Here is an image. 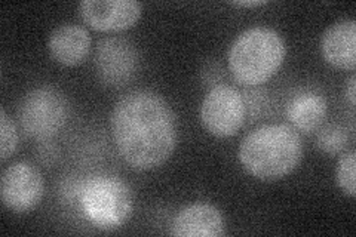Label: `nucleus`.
<instances>
[{
    "label": "nucleus",
    "instance_id": "nucleus-12",
    "mask_svg": "<svg viewBox=\"0 0 356 237\" xmlns=\"http://www.w3.org/2000/svg\"><path fill=\"white\" fill-rule=\"evenodd\" d=\"M91 35L77 24H63L55 28L48 39V51L52 58L67 67L79 65L91 51Z\"/></svg>",
    "mask_w": 356,
    "mask_h": 237
},
{
    "label": "nucleus",
    "instance_id": "nucleus-15",
    "mask_svg": "<svg viewBox=\"0 0 356 237\" xmlns=\"http://www.w3.org/2000/svg\"><path fill=\"white\" fill-rule=\"evenodd\" d=\"M356 154L355 150L343 152L337 165V183L344 195L349 197L356 196Z\"/></svg>",
    "mask_w": 356,
    "mask_h": 237
},
{
    "label": "nucleus",
    "instance_id": "nucleus-2",
    "mask_svg": "<svg viewBox=\"0 0 356 237\" xmlns=\"http://www.w3.org/2000/svg\"><path fill=\"white\" fill-rule=\"evenodd\" d=\"M302 157V138L288 125H264L254 129L239 145L243 169L261 181H277L289 175Z\"/></svg>",
    "mask_w": 356,
    "mask_h": 237
},
{
    "label": "nucleus",
    "instance_id": "nucleus-6",
    "mask_svg": "<svg viewBox=\"0 0 356 237\" xmlns=\"http://www.w3.org/2000/svg\"><path fill=\"white\" fill-rule=\"evenodd\" d=\"M247 106L238 89L229 85H214L200 104L199 117L204 128L214 137L229 138L242 128Z\"/></svg>",
    "mask_w": 356,
    "mask_h": 237
},
{
    "label": "nucleus",
    "instance_id": "nucleus-1",
    "mask_svg": "<svg viewBox=\"0 0 356 237\" xmlns=\"http://www.w3.org/2000/svg\"><path fill=\"white\" fill-rule=\"evenodd\" d=\"M115 145L132 169L152 171L170 159L177 144L175 116L166 101L153 91H132L111 113Z\"/></svg>",
    "mask_w": 356,
    "mask_h": 237
},
{
    "label": "nucleus",
    "instance_id": "nucleus-4",
    "mask_svg": "<svg viewBox=\"0 0 356 237\" xmlns=\"http://www.w3.org/2000/svg\"><path fill=\"white\" fill-rule=\"evenodd\" d=\"M79 206L95 229L113 231L132 215L134 196L127 183L118 177L95 175L79 188Z\"/></svg>",
    "mask_w": 356,
    "mask_h": 237
},
{
    "label": "nucleus",
    "instance_id": "nucleus-9",
    "mask_svg": "<svg viewBox=\"0 0 356 237\" xmlns=\"http://www.w3.org/2000/svg\"><path fill=\"white\" fill-rule=\"evenodd\" d=\"M79 15L99 31H122L141 17V5L136 0H83L79 3Z\"/></svg>",
    "mask_w": 356,
    "mask_h": 237
},
{
    "label": "nucleus",
    "instance_id": "nucleus-16",
    "mask_svg": "<svg viewBox=\"0 0 356 237\" xmlns=\"http://www.w3.org/2000/svg\"><path fill=\"white\" fill-rule=\"evenodd\" d=\"M18 147V131L5 108L0 110V159L8 161Z\"/></svg>",
    "mask_w": 356,
    "mask_h": 237
},
{
    "label": "nucleus",
    "instance_id": "nucleus-17",
    "mask_svg": "<svg viewBox=\"0 0 356 237\" xmlns=\"http://www.w3.org/2000/svg\"><path fill=\"white\" fill-rule=\"evenodd\" d=\"M346 97L349 99V103L352 107H355L356 104V76L352 74L349 82H348V86H346Z\"/></svg>",
    "mask_w": 356,
    "mask_h": 237
},
{
    "label": "nucleus",
    "instance_id": "nucleus-8",
    "mask_svg": "<svg viewBox=\"0 0 356 237\" xmlns=\"http://www.w3.org/2000/svg\"><path fill=\"white\" fill-rule=\"evenodd\" d=\"M97 74L107 86H124L136 76L138 54L134 44L122 38H107L98 43L95 54Z\"/></svg>",
    "mask_w": 356,
    "mask_h": 237
},
{
    "label": "nucleus",
    "instance_id": "nucleus-11",
    "mask_svg": "<svg viewBox=\"0 0 356 237\" xmlns=\"http://www.w3.org/2000/svg\"><path fill=\"white\" fill-rule=\"evenodd\" d=\"M225 233V221L220 211L208 203H195L177 213L172 234L177 237H220Z\"/></svg>",
    "mask_w": 356,
    "mask_h": 237
},
{
    "label": "nucleus",
    "instance_id": "nucleus-14",
    "mask_svg": "<svg viewBox=\"0 0 356 237\" xmlns=\"http://www.w3.org/2000/svg\"><path fill=\"white\" fill-rule=\"evenodd\" d=\"M349 135L341 125H328L322 128L318 133L316 145L321 152L325 154H339L343 153L348 147Z\"/></svg>",
    "mask_w": 356,
    "mask_h": 237
},
{
    "label": "nucleus",
    "instance_id": "nucleus-7",
    "mask_svg": "<svg viewBox=\"0 0 356 237\" xmlns=\"http://www.w3.org/2000/svg\"><path fill=\"white\" fill-rule=\"evenodd\" d=\"M44 184L36 166L27 162H17L8 166L0 178V197L6 209L26 213L42 202Z\"/></svg>",
    "mask_w": 356,
    "mask_h": 237
},
{
    "label": "nucleus",
    "instance_id": "nucleus-10",
    "mask_svg": "<svg viewBox=\"0 0 356 237\" xmlns=\"http://www.w3.org/2000/svg\"><path fill=\"white\" fill-rule=\"evenodd\" d=\"M324 60L336 69L353 70L356 65V21L340 19L330 26L321 40Z\"/></svg>",
    "mask_w": 356,
    "mask_h": 237
},
{
    "label": "nucleus",
    "instance_id": "nucleus-18",
    "mask_svg": "<svg viewBox=\"0 0 356 237\" xmlns=\"http://www.w3.org/2000/svg\"><path fill=\"white\" fill-rule=\"evenodd\" d=\"M267 2L266 0H247V2H230V5L236 6V8H257V6H263Z\"/></svg>",
    "mask_w": 356,
    "mask_h": 237
},
{
    "label": "nucleus",
    "instance_id": "nucleus-13",
    "mask_svg": "<svg viewBox=\"0 0 356 237\" xmlns=\"http://www.w3.org/2000/svg\"><path fill=\"white\" fill-rule=\"evenodd\" d=\"M327 99L318 92L303 91L293 97L286 107V119L294 129L312 133L321 129L327 117Z\"/></svg>",
    "mask_w": 356,
    "mask_h": 237
},
{
    "label": "nucleus",
    "instance_id": "nucleus-5",
    "mask_svg": "<svg viewBox=\"0 0 356 237\" xmlns=\"http://www.w3.org/2000/svg\"><path fill=\"white\" fill-rule=\"evenodd\" d=\"M69 108L61 92L51 86L31 89L21 98L17 117L27 137L47 141L57 135L67 120Z\"/></svg>",
    "mask_w": 356,
    "mask_h": 237
},
{
    "label": "nucleus",
    "instance_id": "nucleus-3",
    "mask_svg": "<svg viewBox=\"0 0 356 237\" xmlns=\"http://www.w3.org/2000/svg\"><path fill=\"white\" fill-rule=\"evenodd\" d=\"M286 48L280 33L269 27H252L233 40L229 69L245 86H259L273 77L285 60Z\"/></svg>",
    "mask_w": 356,
    "mask_h": 237
}]
</instances>
